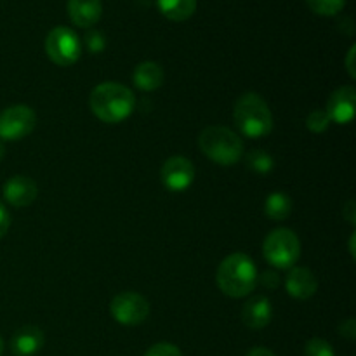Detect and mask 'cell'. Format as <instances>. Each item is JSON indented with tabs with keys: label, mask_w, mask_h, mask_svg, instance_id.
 Segmentation results:
<instances>
[{
	"label": "cell",
	"mask_w": 356,
	"mask_h": 356,
	"mask_svg": "<svg viewBox=\"0 0 356 356\" xmlns=\"http://www.w3.org/2000/svg\"><path fill=\"white\" fill-rule=\"evenodd\" d=\"M45 52L58 66H70L79 61L82 47L75 31L66 26H56L45 38Z\"/></svg>",
	"instance_id": "obj_6"
},
{
	"label": "cell",
	"mask_w": 356,
	"mask_h": 356,
	"mask_svg": "<svg viewBox=\"0 0 356 356\" xmlns=\"http://www.w3.org/2000/svg\"><path fill=\"white\" fill-rule=\"evenodd\" d=\"M245 356H277V355H275L273 351L266 350V348H254V350H250Z\"/></svg>",
	"instance_id": "obj_30"
},
{
	"label": "cell",
	"mask_w": 356,
	"mask_h": 356,
	"mask_svg": "<svg viewBox=\"0 0 356 356\" xmlns=\"http://www.w3.org/2000/svg\"><path fill=\"white\" fill-rule=\"evenodd\" d=\"M37 125L33 110L26 104L9 106L0 113V141H19Z\"/></svg>",
	"instance_id": "obj_7"
},
{
	"label": "cell",
	"mask_w": 356,
	"mask_h": 356,
	"mask_svg": "<svg viewBox=\"0 0 356 356\" xmlns=\"http://www.w3.org/2000/svg\"><path fill=\"white\" fill-rule=\"evenodd\" d=\"M309 9L318 16H336L346 6V0H306Z\"/></svg>",
	"instance_id": "obj_20"
},
{
	"label": "cell",
	"mask_w": 356,
	"mask_h": 356,
	"mask_svg": "<svg viewBox=\"0 0 356 356\" xmlns=\"http://www.w3.org/2000/svg\"><path fill=\"white\" fill-rule=\"evenodd\" d=\"M353 247H355V233H353V235H351V242H350V250H351V256L355 257V249H353Z\"/></svg>",
	"instance_id": "obj_31"
},
{
	"label": "cell",
	"mask_w": 356,
	"mask_h": 356,
	"mask_svg": "<svg viewBox=\"0 0 356 356\" xmlns=\"http://www.w3.org/2000/svg\"><path fill=\"white\" fill-rule=\"evenodd\" d=\"M2 156H3V145L2 141H0V160H2Z\"/></svg>",
	"instance_id": "obj_32"
},
{
	"label": "cell",
	"mask_w": 356,
	"mask_h": 356,
	"mask_svg": "<svg viewBox=\"0 0 356 356\" xmlns=\"http://www.w3.org/2000/svg\"><path fill=\"white\" fill-rule=\"evenodd\" d=\"M38 195V188L28 176H14L3 184V197L13 207H28Z\"/></svg>",
	"instance_id": "obj_11"
},
{
	"label": "cell",
	"mask_w": 356,
	"mask_h": 356,
	"mask_svg": "<svg viewBox=\"0 0 356 356\" xmlns=\"http://www.w3.org/2000/svg\"><path fill=\"white\" fill-rule=\"evenodd\" d=\"M198 146L207 159L222 167L235 165L243 156L242 139L232 129L221 125L204 129L198 138Z\"/></svg>",
	"instance_id": "obj_4"
},
{
	"label": "cell",
	"mask_w": 356,
	"mask_h": 356,
	"mask_svg": "<svg viewBox=\"0 0 356 356\" xmlns=\"http://www.w3.org/2000/svg\"><path fill=\"white\" fill-rule=\"evenodd\" d=\"M134 94L129 87L115 82L99 83L90 92L89 106L90 111L104 124H120L131 117L134 110Z\"/></svg>",
	"instance_id": "obj_1"
},
{
	"label": "cell",
	"mask_w": 356,
	"mask_h": 356,
	"mask_svg": "<svg viewBox=\"0 0 356 356\" xmlns=\"http://www.w3.org/2000/svg\"><path fill=\"white\" fill-rule=\"evenodd\" d=\"M257 280V268L249 256L236 252L222 259L219 264L216 282L222 294L229 298H245L254 291Z\"/></svg>",
	"instance_id": "obj_2"
},
{
	"label": "cell",
	"mask_w": 356,
	"mask_h": 356,
	"mask_svg": "<svg viewBox=\"0 0 356 356\" xmlns=\"http://www.w3.org/2000/svg\"><path fill=\"white\" fill-rule=\"evenodd\" d=\"M86 42H87V47H89V51H92V52L103 51L104 38L99 31H96V30L89 31V33L86 35Z\"/></svg>",
	"instance_id": "obj_24"
},
{
	"label": "cell",
	"mask_w": 356,
	"mask_h": 356,
	"mask_svg": "<svg viewBox=\"0 0 356 356\" xmlns=\"http://www.w3.org/2000/svg\"><path fill=\"white\" fill-rule=\"evenodd\" d=\"M330 125L329 115L325 113V110H315L308 115L306 118V127L309 129L315 134H320V132H325Z\"/></svg>",
	"instance_id": "obj_21"
},
{
	"label": "cell",
	"mask_w": 356,
	"mask_h": 356,
	"mask_svg": "<svg viewBox=\"0 0 356 356\" xmlns=\"http://www.w3.org/2000/svg\"><path fill=\"white\" fill-rule=\"evenodd\" d=\"M10 226V216L7 212V209L0 204V238H3Z\"/></svg>",
	"instance_id": "obj_26"
},
{
	"label": "cell",
	"mask_w": 356,
	"mask_h": 356,
	"mask_svg": "<svg viewBox=\"0 0 356 356\" xmlns=\"http://www.w3.org/2000/svg\"><path fill=\"white\" fill-rule=\"evenodd\" d=\"M160 179L163 186L172 193H181L186 191L193 184L195 179V167L184 156H170L160 170Z\"/></svg>",
	"instance_id": "obj_9"
},
{
	"label": "cell",
	"mask_w": 356,
	"mask_h": 356,
	"mask_svg": "<svg viewBox=\"0 0 356 356\" xmlns=\"http://www.w3.org/2000/svg\"><path fill=\"white\" fill-rule=\"evenodd\" d=\"M264 212L273 221H284L291 216L292 212V200L287 193L284 191H275L266 198L264 204Z\"/></svg>",
	"instance_id": "obj_18"
},
{
	"label": "cell",
	"mask_w": 356,
	"mask_h": 356,
	"mask_svg": "<svg viewBox=\"0 0 356 356\" xmlns=\"http://www.w3.org/2000/svg\"><path fill=\"white\" fill-rule=\"evenodd\" d=\"M355 51H356V47H355V45H351L350 52H348V58H346L348 73H350V75H351V79H355V76H356V73H355V63H353V59H355Z\"/></svg>",
	"instance_id": "obj_29"
},
{
	"label": "cell",
	"mask_w": 356,
	"mask_h": 356,
	"mask_svg": "<svg viewBox=\"0 0 356 356\" xmlns=\"http://www.w3.org/2000/svg\"><path fill=\"white\" fill-rule=\"evenodd\" d=\"M233 118L238 131L250 139L266 138L273 129V115L259 94L247 92L240 96L235 104Z\"/></svg>",
	"instance_id": "obj_3"
},
{
	"label": "cell",
	"mask_w": 356,
	"mask_h": 356,
	"mask_svg": "<svg viewBox=\"0 0 356 356\" xmlns=\"http://www.w3.org/2000/svg\"><path fill=\"white\" fill-rule=\"evenodd\" d=\"M45 337L38 327L26 325L17 330L10 339V351L16 356H33L44 348Z\"/></svg>",
	"instance_id": "obj_12"
},
{
	"label": "cell",
	"mask_w": 356,
	"mask_h": 356,
	"mask_svg": "<svg viewBox=\"0 0 356 356\" xmlns=\"http://www.w3.org/2000/svg\"><path fill=\"white\" fill-rule=\"evenodd\" d=\"M156 6L167 19L186 21L195 14L197 0H156Z\"/></svg>",
	"instance_id": "obj_17"
},
{
	"label": "cell",
	"mask_w": 356,
	"mask_h": 356,
	"mask_svg": "<svg viewBox=\"0 0 356 356\" xmlns=\"http://www.w3.org/2000/svg\"><path fill=\"white\" fill-rule=\"evenodd\" d=\"M136 87L141 90H155L163 83V70L159 63L145 61L132 73Z\"/></svg>",
	"instance_id": "obj_16"
},
{
	"label": "cell",
	"mask_w": 356,
	"mask_h": 356,
	"mask_svg": "<svg viewBox=\"0 0 356 356\" xmlns=\"http://www.w3.org/2000/svg\"><path fill=\"white\" fill-rule=\"evenodd\" d=\"M271 315H273L271 302L264 296H256V298L249 299L242 308V322L252 330L264 329L271 322Z\"/></svg>",
	"instance_id": "obj_13"
},
{
	"label": "cell",
	"mask_w": 356,
	"mask_h": 356,
	"mask_svg": "<svg viewBox=\"0 0 356 356\" xmlns=\"http://www.w3.org/2000/svg\"><path fill=\"white\" fill-rule=\"evenodd\" d=\"M263 252L271 266L278 270H289L298 263L301 256V242L292 229L278 228L266 236Z\"/></svg>",
	"instance_id": "obj_5"
},
{
	"label": "cell",
	"mask_w": 356,
	"mask_h": 356,
	"mask_svg": "<svg viewBox=\"0 0 356 356\" xmlns=\"http://www.w3.org/2000/svg\"><path fill=\"white\" fill-rule=\"evenodd\" d=\"M305 356H336V353H334L332 344L327 343L325 339L315 337L306 343Z\"/></svg>",
	"instance_id": "obj_22"
},
{
	"label": "cell",
	"mask_w": 356,
	"mask_h": 356,
	"mask_svg": "<svg viewBox=\"0 0 356 356\" xmlns=\"http://www.w3.org/2000/svg\"><path fill=\"white\" fill-rule=\"evenodd\" d=\"M2 351H3V341L2 337H0V355H2Z\"/></svg>",
	"instance_id": "obj_33"
},
{
	"label": "cell",
	"mask_w": 356,
	"mask_h": 356,
	"mask_svg": "<svg viewBox=\"0 0 356 356\" xmlns=\"http://www.w3.org/2000/svg\"><path fill=\"white\" fill-rule=\"evenodd\" d=\"M145 356H183L181 350L177 346L170 343H159L153 344L148 351H146Z\"/></svg>",
	"instance_id": "obj_23"
},
{
	"label": "cell",
	"mask_w": 356,
	"mask_h": 356,
	"mask_svg": "<svg viewBox=\"0 0 356 356\" xmlns=\"http://www.w3.org/2000/svg\"><path fill=\"white\" fill-rule=\"evenodd\" d=\"M68 14L73 24L90 28L101 19L103 3L101 0H68Z\"/></svg>",
	"instance_id": "obj_14"
},
{
	"label": "cell",
	"mask_w": 356,
	"mask_h": 356,
	"mask_svg": "<svg viewBox=\"0 0 356 356\" xmlns=\"http://www.w3.org/2000/svg\"><path fill=\"white\" fill-rule=\"evenodd\" d=\"M261 282H263L266 287H277L278 285V275L277 273H271V271H266V273L261 277Z\"/></svg>",
	"instance_id": "obj_28"
},
{
	"label": "cell",
	"mask_w": 356,
	"mask_h": 356,
	"mask_svg": "<svg viewBox=\"0 0 356 356\" xmlns=\"http://www.w3.org/2000/svg\"><path fill=\"white\" fill-rule=\"evenodd\" d=\"M339 334L343 337H346V339L353 341L356 337V322L355 320L353 318L344 320V322L339 325Z\"/></svg>",
	"instance_id": "obj_25"
},
{
	"label": "cell",
	"mask_w": 356,
	"mask_h": 356,
	"mask_svg": "<svg viewBox=\"0 0 356 356\" xmlns=\"http://www.w3.org/2000/svg\"><path fill=\"white\" fill-rule=\"evenodd\" d=\"M245 165L256 174H268L273 170L275 160L264 149H252L245 155Z\"/></svg>",
	"instance_id": "obj_19"
},
{
	"label": "cell",
	"mask_w": 356,
	"mask_h": 356,
	"mask_svg": "<svg viewBox=\"0 0 356 356\" xmlns=\"http://www.w3.org/2000/svg\"><path fill=\"white\" fill-rule=\"evenodd\" d=\"M343 218L346 219L350 225L355 226V221H356V207H355V202L350 200L346 205L343 207Z\"/></svg>",
	"instance_id": "obj_27"
},
{
	"label": "cell",
	"mask_w": 356,
	"mask_h": 356,
	"mask_svg": "<svg viewBox=\"0 0 356 356\" xmlns=\"http://www.w3.org/2000/svg\"><path fill=\"white\" fill-rule=\"evenodd\" d=\"M285 289L292 298L309 299L318 289V282L308 268H292L285 280Z\"/></svg>",
	"instance_id": "obj_15"
},
{
	"label": "cell",
	"mask_w": 356,
	"mask_h": 356,
	"mask_svg": "<svg viewBox=\"0 0 356 356\" xmlns=\"http://www.w3.org/2000/svg\"><path fill=\"white\" fill-rule=\"evenodd\" d=\"M115 322L122 325H139L149 315V302L136 292H122L115 296L110 305Z\"/></svg>",
	"instance_id": "obj_8"
},
{
	"label": "cell",
	"mask_w": 356,
	"mask_h": 356,
	"mask_svg": "<svg viewBox=\"0 0 356 356\" xmlns=\"http://www.w3.org/2000/svg\"><path fill=\"white\" fill-rule=\"evenodd\" d=\"M355 106H356V90L353 87H339L334 90L327 101L325 113L329 115L330 122L339 125H348L355 118Z\"/></svg>",
	"instance_id": "obj_10"
}]
</instances>
